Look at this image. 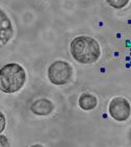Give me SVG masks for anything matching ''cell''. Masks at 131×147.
Instances as JSON below:
<instances>
[{
    "label": "cell",
    "mask_w": 131,
    "mask_h": 147,
    "mask_svg": "<svg viewBox=\"0 0 131 147\" xmlns=\"http://www.w3.org/2000/svg\"><path fill=\"white\" fill-rule=\"evenodd\" d=\"M30 147H44L43 145H41V144H34V145H31Z\"/></svg>",
    "instance_id": "12"
},
{
    "label": "cell",
    "mask_w": 131,
    "mask_h": 147,
    "mask_svg": "<svg viewBox=\"0 0 131 147\" xmlns=\"http://www.w3.org/2000/svg\"><path fill=\"white\" fill-rule=\"evenodd\" d=\"M129 0H107V3L114 9H123L128 4Z\"/></svg>",
    "instance_id": "8"
},
{
    "label": "cell",
    "mask_w": 131,
    "mask_h": 147,
    "mask_svg": "<svg viewBox=\"0 0 131 147\" xmlns=\"http://www.w3.org/2000/svg\"><path fill=\"white\" fill-rule=\"evenodd\" d=\"M128 46H129V59H128V62H129V66L131 67V40L129 41Z\"/></svg>",
    "instance_id": "11"
},
{
    "label": "cell",
    "mask_w": 131,
    "mask_h": 147,
    "mask_svg": "<svg viewBox=\"0 0 131 147\" xmlns=\"http://www.w3.org/2000/svg\"><path fill=\"white\" fill-rule=\"evenodd\" d=\"M1 147H9V141H7L6 137L4 136H1Z\"/></svg>",
    "instance_id": "9"
},
{
    "label": "cell",
    "mask_w": 131,
    "mask_h": 147,
    "mask_svg": "<svg viewBox=\"0 0 131 147\" xmlns=\"http://www.w3.org/2000/svg\"><path fill=\"white\" fill-rule=\"evenodd\" d=\"M4 124H5V117L1 113V131L4 129Z\"/></svg>",
    "instance_id": "10"
},
{
    "label": "cell",
    "mask_w": 131,
    "mask_h": 147,
    "mask_svg": "<svg viewBox=\"0 0 131 147\" xmlns=\"http://www.w3.org/2000/svg\"><path fill=\"white\" fill-rule=\"evenodd\" d=\"M98 105L97 97L91 93H82L78 99V105L83 111L94 110Z\"/></svg>",
    "instance_id": "7"
},
{
    "label": "cell",
    "mask_w": 131,
    "mask_h": 147,
    "mask_svg": "<svg viewBox=\"0 0 131 147\" xmlns=\"http://www.w3.org/2000/svg\"><path fill=\"white\" fill-rule=\"evenodd\" d=\"M108 113L114 120L124 122L128 120L131 115V107L129 101L124 97H114L108 105Z\"/></svg>",
    "instance_id": "4"
},
{
    "label": "cell",
    "mask_w": 131,
    "mask_h": 147,
    "mask_svg": "<svg viewBox=\"0 0 131 147\" xmlns=\"http://www.w3.org/2000/svg\"><path fill=\"white\" fill-rule=\"evenodd\" d=\"M73 69L71 65L63 61H56L49 66L48 78L55 86L67 85L72 78Z\"/></svg>",
    "instance_id": "3"
},
{
    "label": "cell",
    "mask_w": 131,
    "mask_h": 147,
    "mask_svg": "<svg viewBox=\"0 0 131 147\" xmlns=\"http://www.w3.org/2000/svg\"><path fill=\"white\" fill-rule=\"evenodd\" d=\"M54 107L49 99L47 98H40L30 105V110L33 114L37 116H47L49 114H51Z\"/></svg>",
    "instance_id": "5"
},
{
    "label": "cell",
    "mask_w": 131,
    "mask_h": 147,
    "mask_svg": "<svg viewBox=\"0 0 131 147\" xmlns=\"http://www.w3.org/2000/svg\"><path fill=\"white\" fill-rule=\"evenodd\" d=\"M0 17H1V44L5 45L13 36V28L11 21L3 11L0 13Z\"/></svg>",
    "instance_id": "6"
},
{
    "label": "cell",
    "mask_w": 131,
    "mask_h": 147,
    "mask_svg": "<svg viewBox=\"0 0 131 147\" xmlns=\"http://www.w3.org/2000/svg\"><path fill=\"white\" fill-rule=\"evenodd\" d=\"M70 50L73 59L83 65L96 63L101 54L99 43L88 36L75 38L71 42Z\"/></svg>",
    "instance_id": "1"
},
{
    "label": "cell",
    "mask_w": 131,
    "mask_h": 147,
    "mask_svg": "<svg viewBox=\"0 0 131 147\" xmlns=\"http://www.w3.org/2000/svg\"><path fill=\"white\" fill-rule=\"evenodd\" d=\"M25 82V70L17 63L6 64L0 70V85L3 93H16L23 88Z\"/></svg>",
    "instance_id": "2"
}]
</instances>
